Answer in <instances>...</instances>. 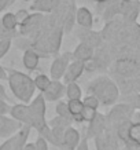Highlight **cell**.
Masks as SVG:
<instances>
[{"instance_id": "6da1fadb", "label": "cell", "mask_w": 140, "mask_h": 150, "mask_svg": "<svg viewBox=\"0 0 140 150\" xmlns=\"http://www.w3.org/2000/svg\"><path fill=\"white\" fill-rule=\"evenodd\" d=\"M7 81H8L10 90L13 92V95L21 103H30V100L34 98L36 87H34L33 79L29 74L15 70V69H8L7 70Z\"/></svg>"}, {"instance_id": "7a4b0ae2", "label": "cell", "mask_w": 140, "mask_h": 150, "mask_svg": "<svg viewBox=\"0 0 140 150\" xmlns=\"http://www.w3.org/2000/svg\"><path fill=\"white\" fill-rule=\"evenodd\" d=\"M87 91L89 92V95H95L104 106L114 105L120 98V88L117 87V84L104 76L92 80L87 86Z\"/></svg>"}, {"instance_id": "3957f363", "label": "cell", "mask_w": 140, "mask_h": 150, "mask_svg": "<svg viewBox=\"0 0 140 150\" xmlns=\"http://www.w3.org/2000/svg\"><path fill=\"white\" fill-rule=\"evenodd\" d=\"M133 114H135V110L132 109L129 105L127 103H118L114 105L111 110L108 112L106 116V129H114L120 125L124 121H131L133 118Z\"/></svg>"}, {"instance_id": "277c9868", "label": "cell", "mask_w": 140, "mask_h": 150, "mask_svg": "<svg viewBox=\"0 0 140 150\" xmlns=\"http://www.w3.org/2000/svg\"><path fill=\"white\" fill-rule=\"evenodd\" d=\"M70 62H72V54L70 52H65L62 55H58L52 61L50 68L51 80H61V79H63L66 69L70 65Z\"/></svg>"}, {"instance_id": "5b68a950", "label": "cell", "mask_w": 140, "mask_h": 150, "mask_svg": "<svg viewBox=\"0 0 140 150\" xmlns=\"http://www.w3.org/2000/svg\"><path fill=\"white\" fill-rule=\"evenodd\" d=\"M44 21H45L44 14H40V13L30 14L26 21L19 25V33L22 36H30L33 33L39 32V29L44 25Z\"/></svg>"}, {"instance_id": "8992f818", "label": "cell", "mask_w": 140, "mask_h": 150, "mask_svg": "<svg viewBox=\"0 0 140 150\" xmlns=\"http://www.w3.org/2000/svg\"><path fill=\"white\" fill-rule=\"evenodd\" d=\"M62 36H63V28L61 26H54L51 28L50 32L45 33V46L50 51V54H58L59 48H61V43H62Z\"/></svg>"}, {"instance_id": "52a82bcc", "label": "cell", "mask_w": 140, "mask_h": 150, "mask_svg": "<svg viewBox=\"0 0 140 150\" xmlns=\"http://www.w3.org/2000/svg\"><path fill=\"white\" fill-rule=\"evenodd\" d=\"M106 116L103 113H99L96 114V117L88 123V127H87V135L85 138L87 139H95L98 137H102L106 131Z\"/></svg>"}, {"instance_id": "ba28073f", "label": "cell", "mask_w": 140, "mask_h": 150, "mask_svg": "<svg viewBox=\"0 0 140 150\" xmlns=\"http://www.w3.org/2000/svg\"><path fill=\"white\" fill-rule=\"evenodd\" d=\"M65 92H66V86L61 80H51L50 86L41 94L47 102H58L65 96Z\"/></svg>"}, {"instance_id": "9c48e42d", "label": "cell", "mask_w": 140, "mask_h": 150, "mask_svg": "<svg viewBox=\"0 0 140 150\" xmlns=\"http://www.w3.org/2000/svg\"><path fill=\"white\" fill-rule=\"evenodd\" d=\"M10 117L15 120L21 125L30 127V112H29V105L25 103H15L10 109Z\"/></svg>"}, {"instance_id": "30bf717a", "label": "cell", "mask_w": 140, "mask_h": 150, "mask_svg": "<svg viewBox=\"0 0 140 150\" xmlns=\"http://www.w3.org/2000/svg\"><path fill=\"white\" fill-rule=\"evenodd\" d=\"M22 128V125L17 123L15 120L7 116H0V138L3 139H8L14 137L17 132Z\"/></svg>"}, {"instance_id": "8fae6325", "label": "cell", "mask_w": 140, "mask_h": 150, "mask_svg": "<svg viewBox=\"0 0 140 150\" xmlns=\"http://www.w3.org/2000/svg\"><path fill=\"white\" fill-rule=\"evenodd\" d=\"M85 70V64L78 62V61H72L70 65L66 69V73L63 76L65 84H70V83H76L77 79L81 77V74Z\"/></svg>"}, {"instance_id": "7c38bea8", "label": "cell", "mask_w": 140, "mask_h": 150, "mask_svg": "<svg viewBox=\"0 0 140 150\" xmlns=\"http://www.w3.org/2000/svg\"><path fill=\"white\" fill-rule=\"evenodd\" d=\"M62 0H34L30 6V10L33 13L40 14H50L56 11Z\"/></svg>"}, {"instance_id": "4fadbf2b", "label": "cell", "mask_w": 140, "mask_h": 150, "mask_svg": "<svg viewBox=\"0 0 140 150\" xmlns=\"http://www.w3.org/2000/svg\"><path fill=\"white\" fill-rule=\"evenodd\" d=\"M72 59L82 62V64H88V62H91L94 59V48L89 47L88 44L80 43L72 52Z\"/></svg>"}, {"instance_id": "5bb4252c", "label": "cell", "mask_w": 140, "mask_h": 150, "mask_svg": "<svg viewBox=\"0 0 140 150\" xmlns=\"http://www.w3.org/2000/svg\"><path fill=\"white\" fill-rule=\"evenodd\" d=\"M81 134L80 131L72 127H69L66 131H65V138H63V149L66 150H76L77 146L80 145V142H81Z\"/></svg>"}, {"instance_id": "9a60e30c", "label": "cell", "mask_w": 140, "mask_h": 150, "mask_svg": "<svg viewBox=\"0 0 140 150\" xmlns=\"http://www.w3.org/2000/svg\"><path fill=\"white\" fill-rule=\"evenodd\" d=\"M76 21L78 26L82 29H92L94 25V17L92 13L87 7H80L76 10Z\"/></svg>"}, {"instance_id": "2e32d148", "label": "cell", "mask_w": 140, "mask_h": 150, "mask_svg": "<svg viewBox=\"0 0 140 150\" xmlns=\"http://www.w3.org/2000/svg\"><path fill=\"white\" fill-rule=\"evenodd\" d=\"M39 62H40V55L37 54L33 48L23 51L22 64L25 66V69H27L29 72H34L37 69V66H39Z\"/></svg>"}, {"instance_id": "e0dca14e", "label": "cell", "mask_w": 140, "mask_h": 150, "mask_svg": "<svg viewBox=\"0 0 140 150\" xmlns=\"http://www.w3.org/2000/svg\"><path fill=\"white\" fill-rule=\"evenodd\" d=\"M68 109L73 118V123H84L81 117V113L84 110V103H82L81 99L68 100Z\"/></svg>"}, {"instance_id": "ac0fdd59", "label": "cell", "mask_w": 140, "mask_h": 150, "mask_svg": "<svg viewBox=\"0 0 140 150\" xmlns=\"http://www.w3.org/2000/svg\"><path fill=\"white\" fill-rule=\"evenodd\" d=\"M0 25L4 28L6 30H8V32H17L18 22H17V18H15V14L6 13L1 17V19H0Z\"/></svg>"}, {"instance_id": "d6986e66", "label": "cell", "mask_w": 140, "mask_h": 150, "mask_svg": "<svg viewBox=\"0 0 140 150\" xmlns=\"http://www.w3.org/2000/svg\"><path fill=\"white\" fill-rule=\"evenodd\" d=\"M65 95L68 96V100L81 99V98H82L81 87L78 86L77 83H70V84H66V92H65Z\"/></svg>"}, {"instance_id": "ffe728a7", "label": "cell", "mask_w": 140, "mask_h": 150, "mask_svg": "<svg viewBox=\"0 0 140 150\" xmlns=\"http://www.w3.org/2000/svg\"><path fill=\"white\" fill-rule=\"evenodd\" d=\"M65 131L62 128H51V145L56 146L59 149H63V138H65Z\"/></svg>"}, {"instance_id": "44dd1931", "label": "cell", "mask_w": 140, "mask_h": 150, "mask_svg": "<svg viewBox=\"0 0 140 150\" xmlns=\"http://www.w3.org/2000/svg\"><path fill=\"white\" fill-rule=\"evenodd\" d=\"M32 131V128L27 127V125H22V128L17 132V147L15 150H22L25 143L27 142V138H29V134Z\"/></svg>"}, {"instance_id": "7402d4cb", "label": "cell", "mask_w": 140, "mask_h": 150, "mask_svg": "<svg viewBox=\"0 0 140 150\" xmlns=\"http://www.w3.org/2000/svg\"><path fill=\"white\" fill-rule=\"evenodd\" d=\"M33 83H34L36 90H39L40 92H44L45 90H47V87L50 86L51 77H48V76H47V74H44V73H39V74H36V76H34Z\"/></svg>"}, {"instance_id": "603a6c76", "label": "cell", "mask_w": 140, "mask_h": 150, "mask_svg": "<svg viewBox=\"0 0 140 150\" xmlns=\"http://www.w3.org/2000/svg\"><path fill=\"white\" fill-rule=\"evenodd\" d=\"M50 128H62V129H68L69 127H72V121L70 120H66L63 117H59V116H55L54 118H51L50 121H47Z\"/></svg>"}, {"instance_id": "cb8c5ba5", "label": "cell", "mask_w": 140, "mask_h": 150, "mask_svg": "<svg viewBox=\"0 0 140 150\" xmlns=\"http://www.w3.org/2000/svg\"><path fill=\"white\" fill-rule=\"evenodd\" d=\"M129 143H133L140 147V124L133 123V121L129 128Z\"/></svg>"}, {"instance_id": "d4e9b609", "label": "cell", "mask_w": 140, "mask_h": 150, "mask_svg": "<svg viewBox=\"0 0 140 150\" xmlns=\"http://www.w3.org/2000/svg\"><path fill=\"white\" fill-rule=\"evenodd\" d=\"M55 112H56V116L59 117H63L66 120H70L73 123V118L69 113V109H68V102H63V100H58L56 105H55Z\"/></svg>"}, {"instance_id": "484cf974", "label": "cell", "mask_w": 140, "mask_h": 150, "mask_svg": "<svg viewBox=\"0 0 140 150\" xmlns=\"http://www.w3.org/2000/svg\"><path fill=\"white\" fill-rule=\"evenodd\" d=\"M81 100L85 108H89V109H94V110H98V108H99V105H100L99 99H98L95 95H89V94Z\"/></svg>"}, {"instance_id": "4316f807", "label": "cell", "mask_w": 140, "mask_h": 150, "mask_svg": "<svg viewBox=\"0 0 140 150\" xmlns=\"http://www.w3.org/2000/svg\"><path fill=\"white\" fill-rule=\"evenodd\" d=\"M96 114H98V110L89 109V108H85V106H84V110H82V113H81L82 121H84V123H91V121L96 117Z\"/></svg>"}, {"instance_id": "83f0119b", "label": "cell", "mask_w": 140, "mask_h": 150, "mask_svg": "<svg viewBox=\"0 0 140 150\" xmlns=\"http://www.w3.org/2000/svg\"><path fill=\"white\" fill-rule=\"evenodd\" d=\"M17 147V134L14 137L6 139L1 145H0V150H15Z\"/></svg>"}, {"instance_id": "f1b7e54d", "label": "cell", "mask_w": 140, "mask_h": 150, "mask_svg": "<svg viewBox=\"0 0 140 150\" xmlns=\"http://www.w3.org/2000/svg\"><path fill=\"white\" fill-rule=\"evenodd\" d=\"M13 41L11 39H6V40H0V59H3L6 57V54L10 51Z\"/></svg>"}, {"instance_id": "f546056e", "label": "cell", "mask_w": 140, "mask_h": 150, "mask_svg": "<svg viewBox=\"0 0 140 150\" xmlns=\"http://www.w3.org/2000/svg\"><path fill=\"white\" fill-rule=\"evenodd\" d=\"M94 142H95L96 150H113L110 146H108V143L106 142V139H104L103 135H102V137L95 138V139H94Z\"/></svg>"}, {"instance_id": "4dcf8cb0", "label": "cell", "mask_w": 140, "mask_h": 150, "mask_svg": "<svg viewBox=\"0 0 140 150\" xmlns=\"http://www.w3.org/2000/svg\"><path fill=\"white\" fill-rule=\"evenodd\" d=\"M29 15H30V14H29V11H27V10H18V11L15 13V18H17L18 26L21 25V23H23L25 21H26Z\"/></svg>"}, {"instance_id": "1f68e13d", "label": "cell", "mask_w": 140, "mask_h": 150, "mask_svg": "<svg viewBox=\"0 0 140 150\" xmlns=\"http://www.w3.org/2000/svg\"><path fill=\"white\" fill-rule=\"evenodd\" d=\"M48 142L45 141L44 138H41L37 135V139L34 142V146H36V150H48Z\"/></svg>"}, {"instance_id": "d6a6232c", "label": "cell", "mask_w": 140, "mask_h": 150, "mask_svg": "<svg viewBox=\"0 0 140 150\" xmlns=\"http://www.w3.org/2000/svg\"><path fill=\"white\" fill-rule=\"evenodd\" d=\"M17 35V32H8L4 28L0 25V40H6V39H13Z\"/></svg>"}, {"instance_id": "836d02e7", "label": "cell", "mask_w": 140, "mask_h": 150, "mask_svg": "<svg viewBox=\"0 0 140 150\" xmlns=\"http://www.w3.org/2000/svg\"><path fill=\"white\" fill-rule=\"evenodd\" d=\"M10 109H11V106L8 105V102L0 99V116H7L10 113Z\"/></svg>"}, {"instance_id": "e575fe53", "label": "cell", "mask_w": 140, "mask_h": 150, "mask_svg": "<svg viewBox=\"0 0 140 150\" xmlns=\"http://www.w3.org/2000/svg\"><path fill=\"white\" fill-rule=\"evenodd\" d=\"M0 99L6 100V102H8V100H10V96L7 95V91H6L4 86H3L1 83H0Z\"/></svg>"}, {"instance_id": "d590c367", "label": "cell", "mask_w": 140, "mask_h": 150, "mask_svg": "<svg viewBox=\"0 0 140 150\" xmlns=\"http://www.w3.org/2000/svg\"><path fill=\"white\" fill-rule=\"evenodd\" d=\"M76 150H89V147H88V139H87L85 137L81 139V142H80V145L77 146Z\"/></svg>"}, {"instance_id": "8d00e7d4", "label": "cell", "mask_w": 140, "mask_h": 150, "mask_svg": "<svg viewBox=\"0 0 140 150\" xmlns=\"http://www.w3.org/2000/svg\"><path fill=\"white\" fill-rule=\"evenodd\" d=\"M22 150H36V146H34V142H26L25 146H23Z\"/></svg>"}, {"instance_id": "74e56055", "label": "cell", "mask_w": 140, "mask_h": 150, "mask_svg": "<svg viewBox=\"0 0 140 150\" xmlns=\"http://www.w3.org/2000/svg\"><path fill=\"white\" fill-rule=\"evenodd\" d=\"M0 80H7V69L0 65Z\"/></svg>"}, {"instance_id": "f35d334b", "label": "cell", "mask_w": 140, "mask_h": 150, "mask_svg": "<svg viewBox=\"0 0 140 150\" xmlns=\"http://www.w3.org/2000/svg\"><path fill=\"white\" fill-rule=\"evenodd\" d=\"M8 6H10V0H0V11H3Z\"/></svg>"}, {"instance_id": "ab89813d", "label": "cell", "mask_w": 140, "mask_h": 150, "mask_svg": "<svg viewBox=\"0 0 140 150\" xmlns=\"http://www.w3.org/2000/svg\"><path fill=\"white\" fill-rule=\"evenodd\" d=\"M132 121H133V123L140 124V110L135 112V114H133V118H132Z\"/></svg>"}, {"instance_id": "60d3db41", "label": "cell", "mask_w": 140, "mask_h": 150, "mask_svg": "<svg viewBox=\"0 0 140 150\" xmlns=\"http://www.w3.org/2000/svg\"><path fill=\"white\" fill-rule=\"evenodd\" d=\"M118 1H122V0H108L107 4H113V3H118Z\"/></svg>"}, {"instance_id": "b9f144b4", "label": "cell", "mask_w": 140, "mask_h": 150, "mask_svg": "<svg viewBox=\"0 0 140 150\" xmlns=\"http://www.w3.org/2000/svg\"><path fill=\"white\" fill-rule=\"evenodd\" d=\"M92 1H96V3H99V4H102V3H107L108 0H92Z\"/></svg>"}, {"instance_id": "7bdbcfd3", "label": "cell", "mask_w": 140, "mask_h": 150, "mask_svg": "<svg viewBox=\"0 0 140 150\" xmlns=\"http://www.w3.org/2000/svg\"><path fill=\"white\" fill-rule=\"evenodd\" d=\"M23 1H30V0H23Z\"/></svg>"}]
</instances>
